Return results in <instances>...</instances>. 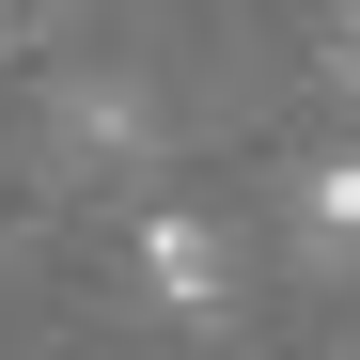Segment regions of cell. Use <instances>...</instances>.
I'll list each match as a JSON object with an SVG mask.
<instances>
[{
    "label": "cell",
    "mask_w": 360,
    "mask_h": 360,
    "mask_svg": "<svg viewBox=\"0 0 360 360\" xmlns=\"http://www.w3.org/2000/svg\"><path fill=\"white\" fill-rule=\"evenodd\" d=\"M126 266H141V314H172V329H204L219 297H235V251H219L204 204H157V219L126 235Z\"/></svg>",
    "instance_id": "1"
},
{
    "label": "cell",
    "mask_w": 360,
    "mask_h": 360,
    "mask_svg": "<svg viewBox=\"0 0 360 360\" xmlns=\"http://www.w3.org/2000/svg\"><path fill=\"white\" fill-rule=\"evenodd\" d=\"M297 235H314L329 266H360V157H329V172H297Z\"/></svg>",
    "instance_id": "2"
}]
</instances>
